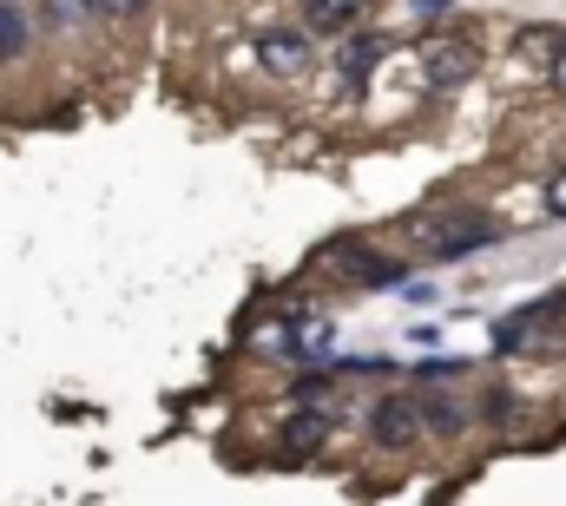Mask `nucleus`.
Wrapping results in <instances>:
<instances>
[{
	"mask_svg": "<svg viewBox=\"0 0 566 506\" xmlns=\"http://www.w3.org/2000/svg\"><path fill=\"white\" fill-rule=\"evenodd\" d=\"M474 376L468 356H428V362H409V388H454V381Z\"/></svg>",
	"mask_w": 566,
	"mask_h": 506,
	"instance_id": "12",
	"label": "nucleus"
},
{
	"mask_svg": "<svg viewBox=\"0 0 566 506\" xmlns=\"http://www.w3.org/2000/svg\"><path fill=\"white\" fill-rule=\"evenodd\" d=\"M33 46V7L27 0H0V66H13Z\"/></svg>",
	"mask_w": 566,
	"mask_h": 506,
	"instance_id": "11",
	"label": "nucleus"
},
{
	"mask_svg": "<svg viewBox=\"0 0 566 506\" xmlns=\"http://www.w3.org/2000/svg\"><path fill=\"white\" fill-rule=\"evenodd\" d=\"M402 238H409V263H434V270H448V263H468V256L494 251L501 238H507V224L494 218V211H481V204H434V211H402V224H396Z\"/></svg>",
	"mask_w": 566,
	"mask_h": 506,
	"instance_id": "1",
	"label": "nucleus"
},
{
	"mask_svg": "<svg viewBox=\"0 0 566 506\" xmlns=\"http://www.w3.org/2000/svg\"><path fill=\"white\" fill-rule=\"evenodd\" d=\"M547 211H554V218H566V171H554V178H547Z\"/></svg>",
	"mask_w": 566,
	"mask_h": 506,
	"instance_id": "17",
	"label": "nucleus"
},
{
	"mask_svg": "<svg viewBox=\"0 0 566 506\" xmlns=\"http://www.w3.org/2000/svg\"><path fill=\"white\" fill-rule=\"evenodd\" d=\"M363 434L376 454H416L422 447V414H416V388H382L363 408Z\"/></svg>",
	"mask_w": 566,
	"mask_h": 506,
	"instance_id": "4",
	"label": "nucleus"
},
{
	"mask_svg": "<svg viewBox=\"0 0 566 506\" xmlns=\"http://www.w3.org/2000/svg\"><path fill=\"white\" fill-rule=\"evenodd\" d=\"M409 13L416 20H441V13H454V0H409Z\"/></svg>",
	"mask_w": 566,
	"mask_h": 506,
	"instance_id": "18",
	"label": "nucleus"
},
{
	"mask_svg": "<svg viewBox=\"0 0 566 506\" xmlns=\"http://www.w3.org/2000/svg\"><path fill=\"white\" fill-rule=\"evenodd\" d=\"M547 86H554V93L566 99V40L554 46V53H547Z\"/></svg>",
	"mask_w": 566,
	"mask_h": 506,
	"instance_id": "16",
	"label": "nucleus"
},
{
	"mask_svg": "<svg viewBox=\"0 0 566 506\" xmlns=\"http://www.w3.org/2000/svg\"><path fill=\"white\" fill-rule=\"evenodd\" d=\"M329 369H336V381H389V376H402V362H389V356H329Z\"/></svg>",
	"mask_w": 566,
	"mask_h": 506,
	"instance_id": "13",
	"label": "nucleus"
},
{
	"mask_svg": "<svg viewBox=\"0 0 566 506\" xmlns=\"http://www.w3.org/2000/svg\"><path fill=\"white\" fill-rule=\"evenodd\" d=\"M402 296H409V303H434V283H428V276H409Z\"/></svg>",
	"mask_w": 566,
	"mask_h": 506,
	"instance_id": "19",
	"label": "nucleus"
},
{
	"mask_svg": "<svg viewBox=\"0 0 566 506\" xmlns=\"http://www.w3.org/2000/svg\"><path fill=\"white\" fill-rule=\"evenodd\" d=\"M416 414H422V441H461L474 428V408L448 388H416Z\"/></svg>",
	"mask_w": 566,
	"mask_h": 506,
	"instance_id": "8",
	"label": "nucleus"
},
{
	"mask_svg": "<svg viewBox=\"0 0 566 506\" xmlns=\"http://www.w3.org/2000/svg\"><path fill=\"white\" fill-rule=\"evenodd\" d=\"M396 53H402V46H396L389 33H363V27H356V33H343V46H336V80L356 93V86H369Z\"/></svg>",
	"mask_w": 566,
	"mask_h": 506,
	"instance_id": "7",
	"label": "nucleus"
},
{
	"mask_svg": "<svg viewBox=\"0 0 566 506\" xmlns=\"http://www.w3.org/2000/svg\"><path fill=\"white\" fill-rule=\"evenodd\" d=\"M86 7H93V20H139L151 0H86Z\"/></svg>",
	"mask_w": 566,
	"mask_h": 506,
	"instance_id": "15",
	"label": "nucleus"
},
{
	"mask_svg": "<svg viewBox=\"0 0 566 506\" xmlns=\"http://www.w3.org/2000/svg\"><path fill=\"white\" fill-rule=\"evenodd\" d=\"M40 20H46L53 33H73V27L93 20V7H86V0H40Z\"/></svg>",
	"mask_w": 566,
	"mask_h": 506,
	"instance_id": "14",
	"label": "nucleus"
},
{
	"mask_svg": "<svg viewBox=\"0 0 566 506\" xmlns=\"http://www.w3.org/2000/svg\"><path fill=\"white\" fill-rule=\"evenodd\" d=\"M251 53H258V66L271 73V80H310L316 73V33L310 27H264L258 40H251Z\"/></svg>",
	"mask_w": 566,
	"mask_h": 506,
	"instance_id": "5",
	"label": "nucleus"
},
{
	"mask_svg": "<svg viewBox=\"0 0 566 506\" xmlns=\"http://www.w3.org/2000/svg\"><path fill=\"white\" fill-rule=\"evenodd\" d=\"M323 270H329L336 283L363 289V296H376V289H402V283L416 276L409 256L389 251V244H369V238H336V244L323 251Z\"/></svg>",
	"mask_w": 566,
	"mask_h": 506,
	"instance_id": "2",
	"label": "nucleus"
},
{
	"mask_svg": "<svg viewBox=\"0 0 566 506\" xmlns=\"http://www.w3.org/2000/svg\"><path fill=\"white\" fill-rule=\"evenodd\" d=\"M369 7H376V0H303V20H296V27H310L316 40H323V33H356Z\"/></svg>",
	"mask_w": 566,
	"mask_h": 506,
	"instance_id": "9",
	"label": "nucleus"
},
{
	"mask_svg": "<svg viewBox=\"0 0 566 506\" xmlns=\"http://www.w3.org/2000/svg\"><path fill=\"white\" fill-rule=\"evenodd\" d=\"M409 60H416V86H422V93H454V86L474 80L481 46H474L468 33H428V40H416Z\"/></svg>",
	"mask_w": 566,
	"mask_h": 506,
	"instance_id": "3",
	"label": "nucleus"
},
{
	"mask_svg": "<svg viewBox=\"0 0 566 506\" xmlns=\"http://www.w3.org/2000/svg\"><path fill=\"white\" fill-rule=\"evenodd\" d=\"M468 408H474V428H494V434H514L521 428V394L507 381H488L481 401H468Z\"/></svg>",
	"mask_w": 566,
	"mask_h": 506,
	"instance_id": "10",
	"label": "nucleus"
},
{
	"mask_svg": "<svg viewBox=\"0 0 566 506\" xmlns=\"http://www.w3.org/2000/svg\"><path fill=\"white\" fill-rule=\"evenodd\" d=\"M336 401H296L290 414H283V434H277V454L283 461H303V454H316L329 434H336Z\"/></svg>",
	"mask_w": 566,
	"mask_h": 506,
	"instance_id": "6",
	"label": "nucleus"
}]
</instances>
